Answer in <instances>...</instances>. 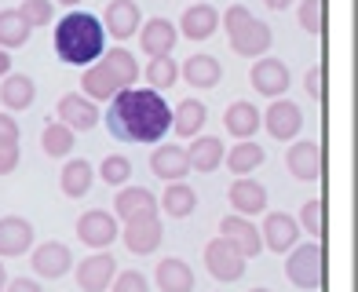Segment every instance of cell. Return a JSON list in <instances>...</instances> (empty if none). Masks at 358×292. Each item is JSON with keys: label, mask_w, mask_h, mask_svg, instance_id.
Returning <instances> with one entry per match:
<instances>
[{"label": "cell", "mask_w": 358, "mask_h": 292, "mask_svg": "<svg viewBox=\"0 0 358 292\" xmlns=\"http://www.w3.org/2000/svg\"><path fill=\"white\" fill-rule=\"evenodd\" d=\"M103 121L121 143H161L172 128V110L154 88H121Z\"/></svg>", "instance_id": "1"}, {"label": "cell", "mask_w": 358, "mask_h": 292, "mask_svg": "<svg viewBox=\"0 0 358 292\" xmlns=\"http://www.w3.org/2000/svg\"><path fill=\"white\" fill-rule=\"evenodd\" d=\"M106 52V29L88 11H70L55 26V55L70 66H92Z\"/></svg>", "instance_id": "2"}, {"label": "cell", "mask_w": 358, "mask_h": 292, "mask_svg": "<svg viewBox=\"0 0 358 292\" xmlns=\"http://www.w3.org/2000/svg\"><path fill=\"white\" fill-rule=\"evenodd\" d=\"M223 26H227V37H231V48H234L238 55H245V59L267 55V48H271V41H274L271 26H267V22H259L245 4L227 8Z\"/></svg>", "instance_id": "3"}, {"label": "cell", "mask_w": 358, "mask_h": 292, "mask_svg": "<svg viewBox=\"0 0 358 292\" xmlns=\"http://www.w3.org/2000/svg\"><path fill=\"white\" fill-rule=\"evenodd\" d=\"M285 278L296 285V289H318L325 282V249H322V241L296 245V249L289 252Z\"/></svg>", "instance_id": "4"}, {"label": "cell", "mask_w": 358, "mask_h": 292, "mask_svg": "<svg viewBox=\"0 0 358 292\" xmlns=\"http://www.w3.org/2000/svg\"><path fill=\"white\" fill-rule=\"evenodd\" d=\"M205 267L216 282H238L241 274H245V256H241L231 241L213 238L205 245Z\"/></svg>", "instance_id": "5"}, {"label": "cell", "mask_w": 358, "mask_h": 292, "mask_svg": "<svg viewBox=\"0 0 358 292\" xmlns=\"http://www.w3.org/2000/svg\"><path fill=\"white\" fill-rule=\"evenodd\" d=\"M259 121L267 124V132H271L274 139L289 143V139H296L300 128H303V110H300L296 103H289V99H274Z\"/></svg>", "instance_id": "6"}, {"label": "cell", "mask_w": 358, "mask_h": 292, "mask_svg": "<svg viewBox=\"0 0 358 292\" xmlns=\"http://www.w3.org/2000/svg\"><path fill=\"white\" fill-rule=\"evenodd\" d=\"M249 80H252V88L259 95H267V99H282V95L289 92V66L282 59H256Z\"/></svg>", "instance_id": "7"}, {"label": "cell", "mask_w": 358, "mask_h": 292, "mask_svg": "<svg viewBox=\"0 0 358 292\" xmlns=\"http://www.w3.org/2000/svg\"><path fill=\"white\" fill-rule=\"evenodd\" d=\"M161 238H165V231H161V219L157 216H139V219H128L124 231H121V241L128 245V252L136 256H150Z\"/></svg>", "instance_id": "8"}, {"label": "cell", "mask_w": 358, "mask_h": 292, "mask_svg": "<svg viewBox=\"0 0 358 292\" xmlns=\"http://www.w3.org/2000/svg\"><path fill=\"white\" fill-rule=\"evenodd\" d=\"M259 241H264V249H271V252H289V249H296V241H300V223L289 212H267Z\"/></svg>", "instance_id": "9"}, {"label": "cell", "mask_w": 358, "mask_h": 292, "mask_svg": "<svg viewBox=\"0 0 358 292\" xmlns=\"http://www.w3.org/2000/svg\"><path fill=\"white\" fill-rule=\"evenodd\" d=\"M121 231H117V219H113L110 212H103V208H92V212H85L77 219V238L85 241V245H92V249H106V245H113V238H117Z\"/></svg>", "instance_id": "10"}, {"label": "cell", "mask_w": 358, "mask_h": 292, "mask_svg": "<svg viewBox=\"0 0 358 292\" xmlns=\"http://www.w3.org/2000/svg\"><path fill=\"white\" fill-rule=\"evenodd\" d=\"M99 117L103 113L95 110V103L85 99V95H77V92L59 99V124H66L70 132H92V128L99 124Z\"/></svg>", "instance_id": "11"}, {"label": "cell", "mask_w": 358, "mask_h": 292, "mask_svg": "<svg viewBox=\"0 0 358 292\" xmlns=\"http://www.w3.org/2000/svg\"><path fill=\"white\" fill-rule=\"evenodd\" d=\"M113 274H117V259L106 252H95L85 263H77V285H80V292H106Z\"/></svg>", "instance_id": "12"}, {"label": "cell", "mask_w": 358, "mask_h": 292, "mask_svg": "<svg viewBox=\"0 0 358 292\" xmlns=\"http://www.w3.org/2000/svg\"><path fill=\"white\" fill-rule=\"evenodd\" d=\"M227 198H231V208L238 216L252 219V216H259L267 208V187L249 180V175H238V180L231 183V194H227Z\"/></svg>", "instance_id": "13"}, {"label": "cell", "mask_w": 358, "mask_h": 292, "mask_svg": "<svg viewBox=\"0 0 358 292\" xmlns=\"http://www.w3.org/2000/svg\"><path fill=\"white\" fill-rule=\"evenodd\" d=\"M285 168L296 175L300 183H311L322 175V146L315 139H303L296 146H289V154H285Z\"/></svg>", "instance_id": "14"}, {"label": "cell", "mask_w": 358, "mask_h": 292, "mask_svg": "<svg viewBox=\"0 0 358 292\" xmlns=\"http://www.w3.org/2000/svg\"><path fill=\"white\" fill-rule=\"evenodd\" d=\"M220 238L223 241H231V245L245 256V259H252V256H259V249H264V241H259V231L252 226V219H245V216H227L223 223H220Z\"/></svg>", "instance_id": "15"}, {"label": "cell", "mask_w": 358, "mask_h": 292, "mask_svg": "<svg viewBox=\"0 0 358 292\" xmlns=\"http://www.w3.org/2000/svg\"><path fill=\"white\" fill-rule=\"evenodd\" d=\"M150 172L165 183H183V175H190L187 146H157L150 154Z\"/></svg>", "instance_id": "16"}, {"label": "cell", "mask_w": 358, "mask_h": 292, "mask_svg": "<svg viewBox=\"0 0 358 292\" xmlns=\"http://www.w3.org/2000/svg\"><path fill=\"white\" fill-rule=\"evenodd\" d=\"M73 267V252L62 241H44V245L34 249V270L41 278H62Z\"/></svg>", "instance_id": "17"}, {"label": "cell", "mask_w": 358, "mask_h": 292, "mask_svg": "<svg viewBox=\"0 0 358 292\" xmlns=\"http://www.w3.org/2000/svg\"><path fill=\"white\" fill-rule=\"evenodd\" d=\"M179 34H183L187 41H208L220 29V11L213 4H194L183 11V19H179Z\"/></svg>", "instance_id": "18"}, {"label": "cell", "mask_w": 358, "mask_h": 292, "mask_svg": "<svg viewBox=\"0 0 358 292\" xmlns=\"http://www.w3.org/2000/svg\"><path fill=\"white\" fill-rule=\"evenodd\" d=\"M103 29L117 41H128L139 29V4L136 0H110L103 15Z\"/></svg>", "instance_id": "19"}, {"label": "cell", "mask_w": 358, "mask_h": 292, "mask_svg": "<svg viewBox=\"0 0 358 292\" xmlns=\"http://www.w3.org/2000/svg\"><path fill=\"white\" fill-rule=\"evenodd\" d=\"M179 41V29L169 22V19H150L143 26V34H139V44H143V52L150 55V59H161V55H172V48Z\"/></svg>", "instance_id": "20"}, {"label": "cell", "mask_w": 358, "mask_h": 292, "mask_svg": "<svg viewBox=\"0 0 358 292\" xmlns=\"http://www.w3.org/2000/svg\"><path fill=\"white\" fill-rule=\"evenodd\" d=\"M34 249V223L22 216H4L0 219V256H22Z\"/></svg>", "instance_id": "21"}, {"label": "cell", "mask_w": 358, "mask_h": 292, "mask_svg": "<svg viewBox=\"0 0 358 292\" xmlns=\"http://www.w3.org/2000/svg\"><path fill=\"white\" fill-rule=\"evenodd\" d=\"M113 212H117L124 223L139 219V216H157V198L146 187H121L117 201H113Z\"/></svg>", "instance_id": "22"}, {"label": "cell", "mask_w": 358, "mask_h": 292, "mask_svg": "<svg viewBox=\"0 0 358 292\" xmlns=\"http://www.w3.org/2000/svg\"><path fill=\"white\" fill-rule=\"evenodd\" d=\"M223 154H227V146L216 139V136H201V139H194L187 146V161H190V172H216L223 165Z\"/></svg>", "instance_id": "23"}, {"label": "cell", "mask_w": 358, "mask_h": 292, "mask_svg": "<svg viewBox=\"0 0 358 292\" xmlns=\"http://www.w3.org/2000/svg\"><path fill=\"white\" fill-rule=\"evenodd\" d=\"M80 95L85 99H92V103H110L113 95H117L121 88H117V80L110 77V70L103 66V62H92V66L85 70V77H80Z\"/></svg>", "instance_id": "24"}, {"label": "cell", "mask_w": 358, "mask_h": 292, "mask_svg": "<svg viewBox=\"0 0 358 292\" xmlns=\"http://www.w3.org/2000/svg\"><path fill=\"white\" fill-rule=\"evenodd\" d=\"M157 289L161 292H194V270L190 263H183V259H161L157 263Z\"/></svg>", "instance_id": "25"}, {"label": "cell", "mask_w": 358, "mask_h": 292, "mask_svg": "<svg viewBox=\"0 0 358 292\" xmlns=\"http://www.w3.org/2000/svg\"><path fill=\"white\" fill-rule=\"evenodd\" d=\"M205 117H208V110H205L201 99H183L172 110V132L183 136V139H194L205 128Z\"/></svg>", "instance_id": "26"}, {"label": "cell", "mask_w": 358, "mask_h": 292, "mask_svg": "<svg viewBox=\"0 0 358 292\" xmlns=\"http://www.w3.org/2000/svg\"><path fill=\"white\" fill-rule=\"evenodd\" d=\"M183 77H187L190 88L205 92V88H216L223 80V66H220V59H213V55H190L187 66H183Z\"/></svg>", "instance_id": "27"}, {"label": "cell", "mask_w": 358, "mask_h": 292, "mask_svg": "<svg viewBox=\"0 0 358 292\" xmlns=\"http://www.w3.org/2000/svg\"><path fill=\"white\" fill-rule=\"evenodd\" d=\"M264 161H267V150L252 139H241L238 146H231V154H223V165L234 175H249V172H256L259 165H264Z\"/></svg>", "instance_id": "28"}, {"label": "cell", "mask_w": 358, "mask_h": 292, "mask_svg": "<svg viewBox=\"0 0 358 292\" xmlns=\"http://www.w3.org/2000/svg\"><path fill=\"white\" fill-rule=\"evenodd\" d=\"M92 183H95V168L85 157L66 161V168H62V175H59V187H62L66 198H85V194L92 190Z\"/></svg>", "instance_id": "29"}, {"label": "cell", "mask_w": 358, "mask_h": 292, "mask_svg": "<svg viewBox=\"0 0 358 292\" xmlns=\"http://www.w3.org/2000/svg\"><path fill=\"white\" fill-rule=\"evenodd\" d=\"M34 99H37V88L26 73L4 77V85H0V103H4V110H26V106H34Z\"/></svg>", "instance_id": "30"}, {"label": "cell", "mask_w": 358, "mask_h": 292, "mask_svg": "<svg viewBox=\"0 0 358 292\" xmlns=\"http://www.w3.org/2000/svg\"><path fill=\"white\" fill-rule=\"evenodd\" d=\"M223 124H227V132H231L234 139H249L256 128H259V110L252 103H245V99H238V103L227 106Z\"/></svg>", "instance_id": "31"}, {"label": "cell", "mask_w": 358, "mask_h": 292, "mask_svg": "<svg viewBox=\"0 0 358 292\" xmlns=\"http://www.w3.org/2000/svg\"><path fill=\"white\" fill-rule=\"evenodd\" d=\"M99 62L110 70V77L117 80V88H132V85H136V77H139V62H136V55H132V52H124V48H113V52H106Z\"/></svg>", "instance_id": "32"}, {"label": "cell", "mask_w": 358, "mask_h": 292, "mask_svg": "<svg viewBox=\"0 0 358 292\" xmlns=\"http://www.w3.org/2000/svg\"><path fill=\"white\" fill-rule=\"evenodd\" d=\"M157 208H165L172 219H187L194 208H198V194H194V187H187V183H169V190H165V198H161Z\"/></svg>", "instance_id": "33"}, {"label": "cell", "mask_w": 358, "mask_h": 292, "mask_svg": "<svg viewBox=\"0 0 358 292\" xmlns=\"http://www.w3.org/2000/svg\"><path fill=\"white\" fill-rule=\"evenodd\" d=\"M29 29L26 22H22V15H19V8H11V11H0V48H22L26 41H29Z\"/></svg>", "instance_id": "34"}, {"label": "cell", "mask_w": 358, "mask_h": 292, "mask_svg": "<svg viewBox=\"0 0 358 292\" xmlns=\"http://www.w3.org/2000/svg\"><path fill=\"white\" fill-rule=\"evenodd\" d=\"M41 146H44L48 157H66L73 150V132L66 124L52 121V124H44V132H41Z\"/></svg>", "instance_id": "35"}, {"label": "cell", "mask_w": 358, "mask_h": 292, "mask_svg": "<svg viewBox=\"0 0 358 292\" xmlns=\"http://www.w3.org/2000/svg\"><path fill=\"white\" fill-rule=\"evenodd\" d=\"M146 80H150L154 92H165V88H172L176 80H179V66H176L169 55L150 59V62H146Z\"/></svg>", "instance_id": "36"}, {"label": "cell", "mask_w": 358, "mask_h": 292, "mask_svg": "<svg viewBox=\"0 0 358 292\" xmlns=\"http://www.w3.org/2000/svg\"><path fill=\"white\" fill-rule=\"evenodd\" d=\"M99 175H103V183H110V187H124L128 180H132V161H128L124 154H110L103 161Z\"/></svg>", "instance_id": "37"}, {"label": "cell", "mask_w": 358, "mask_h": 292, "mask_svg": "<svg viewBox=\"0 0 358 292\" xmlns=\"http://www.w3.org/2000/svg\"><path fill=\"white\" fill-rule=\"evenodd\" d=\"M19 15H22V22H26L29 29H37V26H48V22H52L55 8H52V0H22Z\"/></svg>", "instance_id": "38"}, {"label": "cell", "mask_w": 358, "mask_h": 292, "mask_svg": "<svg viewBox=\"0 0 358 292\" xmlns=\"http://www.w3.org/2000/svg\"><path fill=\"white\" fill-rule=\"evenodd\" d=\"M300 26L307 34H322L325 29V0H300Z\"/></svg>", "instance_id": "39"}, {"label": "cell", "mask_w": 358, "mask_h": 292, "mask_svg": "<svg viewBox=\"0 0 358 292\" xmlns=\"http://www.w3.org/2000/svg\"><path fill=\"white\" fill-rule=\"evenodd\" d=\"M300 223H303V231L311 234V238H325V205L318 198H311L303 205V212H300Z\"/></svg>", "instance_id": "40"}, {"label": "cell", "mask_w": 358, "mask_h": 292, "mask_svg": "<svg viewBox=\"0 0 358 292\" xmlns=\"http://www.w3.org/2000/svg\"><path fill=\"white\" fill-rule=\"evenodd\" d=\"M113 292H150V285H146V278L139 270H121V274H113Z\"/></svg>", "instance_id": "41"}, {"label": "cell", "mask_w": 358, "mask_h": 292, "mask_svg": "<svg viewBox=\"0 0 358 292\" xmlns=\"http://www.w3.org/2000/svg\"><path fill=\"white\" fill-rule=\"evenodd\" d=\"M19 168V143H0V175H11Z\"/></svg>", "instance_id": "42"}, {"label": "cell", "mask_w": 358, "mask_h": 292, "mask_svg": "<svg viewBox=\"0 0 358 292\" xmlns=\"http://www.w3.org/2000/svg\"><path fill=\"white\" fill-rule=\"evenodd\" d=\"M307 95H311V99H325V70L322 66L307 70Z\"/></svg>", "instance_id": "43"}, {"label": "cell", "mask_w": 358, "mask_h": 292, "mask_svg": "<svg viewBox=\"0 0 358 292\" xmlns=\"http://www.w3.org/2000/svg\"><path fill=\"white\" fill-rule=\"evenodd\" d=\"M0 143H19V121L0 113Z\"/></svg>", "instance_id": "44"}, {"label": "cell", "mask_w": 358, "mask_h": 292, "mask_svg": "<svg viewBox=\"0 0 358 292\" xmlns=\"http://www.w3.org/2000/svg\"><path fill=\"white\" fill-rule=\"evenodd\" d=\"M4 292H44L34 278H11L8 285H4Z\"/></svg>", "instance_id": "45"}, {"label": "cell", "mask_w": 358, "mask_h": 292, "mask_svg": "<svg viewBox=\"0 0 358 292\" xmlns=\"http://www.w3.org/2000/svg\"><path fill=\"white\" fill-rule=\"evenodd\" d=\"M8 73H11V55L0 48V77H8Z\"/></svg>", "instance_id": "46"}, {"label": "cell", "mask_w": 358, "mask_h": 292, "mask_svg": "<svg viewBox=\"0 0 358 292\" xmlns=\"http://www.w3.org/2000/svg\"><path fill=\"white\" fill-rule=\"evenodd\" d=\"M264 4H267V8H274V11H285V8L292 4V0H264Z\"/></svg>", "instance_id": "47"}, {"label": "cell", "mask_w": 358, "mask_h": 292, "mask_svg": "<svg viewBox=\"0 0 358 292\" xmlns=\"http://www.w3.org/2000/svg\"><path fill=\"white\" fill-rule=\"evenodd\" d=\"M4 285H8V270H4V263H0V292H4Z\"/></svg>", "instance_id": "48"}, {"label": "cell", "mask_w": 358, "mask_h": 292, "mask_svg": "<svg viewBox=\"0 0 358 292\" xmlns=\"http://www.w3.org/2000/svg\"><path fill=\"white\" fill-rule=\"evenodd\" d=\"M59 4H66V8H77V4H80V0H59Z\"/></svg>", "instance_id": "49"}, {"label": "cell", "mask_w": 358, "mask_h": 292, "mask_svg": "<svg viewBox=\"0 0 358 292\" xmlns=\"http://www.w3.org/2000/svg\"><path fill=\"white\" fill-rule=\"evenodd\" d=\"M249 292H271V289H249Z\"/></svg>", "instance_id": "50"}]
</instances>
